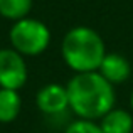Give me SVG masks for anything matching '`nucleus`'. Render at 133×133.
<instances>
[{"label": "nucleus", "mask_w": 133, "mask_h": 133, "mask_svg": "<svg viewBox=\"0 0 133 133\" xmlns=\"http://www.w3.org/2000/svg\"><path fill=\"white\" fill-rule=\"evenodd\" d=\"M10 44L22 56H39L47 49L51 42V30L44 22L37 19H25L17 20L10 29Z\"/></svg>", "instance_id": "obj_3"}, {"label": "nucleus", "mask_w": 133, "mask_h": 133, "mask_svg": "<svg viewBox=\"0 0 133 133\" xmlns=\"http://www.w3.org/2000/svg\"><path fill=\"white\" fill-rule=\"evenodd\" d=\"M61 54L64 62L78 72L98 71L103 57L106 56V47L101 36L91 27L79 25L72 27L64 36L61 44Z\"/></svg>", "instance_id": "obj_2"}, {"label": "nucleus", "mask_w": 133, "mask_h": 133, "mask_svg": "<svg viewBox=\"0 0 133 133\" xmlns=\"http://www.w3.org/2000/svg\"><path fill=\"white\" fill-rule=\"evenodd\" d=\"M36 104L44 115L47 116H57L69 110V98L66 86L61 84H45L39 89L36 96Z\"/></svg>", "instance_id": "obj_5"}, {"label": "nucleus", "mask_w": 133, "mask_h": 133, "mask_svg": "<svg viewBox=\"0 0 133 133\" xmlns=\"http://www.w3.org/2000/svg\"><path fill=\"white\" fill-rule=\"evenodd\" d=\"M69 110L79 120H101L115 108L116 94L113 84L108 83L98 71L78 72L69 79L68 86Z\"/></svg>", "instance_id": "obj_1"}, {"label": "nucleus", "mask_w": 133, "mask_h": 133, "mask_svg": "<svg viewBox=\"0 0 133 133\" xmlns=\"http://www.w3.org/2000/svg\"><path fill=\"white\" fill-rule=\"evenodd\" d=\"M130 104H131V110H133V91H131V96H130Z\"/></svg>", "instance_id": "obj_11"}, {"label": "nucleus", "mask_w": 133, "mask_h": 133, "mask_svg": "<svg viewBox=\"0 0 133 133\" xmlns=\"http://www.w3.org/2000/svg\"><path fill=\"white\" fill-rule=\"evenodd\" d=\"M104 133H131L133 131V116L130 111L113 108L110 110L98 123Z\"/></svg>", "instance_id": "obj_7"}, {"label": "nucleus", "mask_w": 133, "mask_h": 133, "mask_svg": "<svg viewBox=\"0 0 133 133\" xmlns=\"http://www.w3.org/2000/svg\"><path fill=\"white\" fill-rule=\"evenodd\" d=\"M64 133H104L101 130V127L94 121H89V120H76L72 123H69L66 127Z\"/></svg>", "instance_id": "obj_10"}, {"label": "nucleus", "mask_w": 133, "mask_h": 133, "mask_svg": "<svg viewBox=\"0 0 133 133\" xmlns=\"http://www.w3.org/2000/svg\"><path fill=\"white\" fill-rule=\"evenodd\" d=\"M98 72L111 84H121V83L128 81V78L131 76V64L128 62L127 57H123L121 54H108L103 57Z\"/></svg>", "instance_id": "obj_6"}, {"label": "nucleus", "mask_w": 133, "mask_h": 133, "mask_svg": "<svg viewBox=\"0 0 133 133\" xmlns=\"http://www.w3.org/2000/svg\"><path fill=\"white\" fill-rule=\"evenodd\" d=\"M32 9V0H0V15L9 20L25 19Z\"/></svg>", "instance_id": "obj_9"}, {"label": "nucleus", "mask_w": 133, "mask_h": 133, "mask_svg": "<svg viewBox=\"0 0 133 133\" xmlns=\"http://www.w3.org/2000/svg\"><path fill=\"white\" fill-rule=\"evenodd\" d=\"M27 81V64L15 49H0V88L19 91Z\"/></svg>", "instance_id": "obj_4"}, {"label": "nucleus", "mask_w": 133, "mask_h": 133, "mask_svg": "<svg viewBox=\"0 0 133 133\" xmlns=\"http://www.w3.org/2000/svg\"><path fill=\"white\" fill-rule=\"evenodd\" d=\"M22 99L19 91L0 88V123H12L20 113Z\"/></svg>", "instance_id": "obj_8"}]
</instances>
